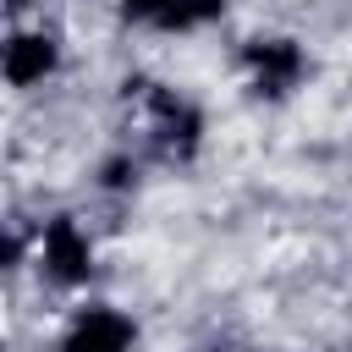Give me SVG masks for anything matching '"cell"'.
<instances>
[{
    "instance_id": "obj_7",
    "label": "cell",
    "mask_w": 352,
    "mask_h": 352,
    "mask_svg": "<svg viewBox=\"0 0 352 352\" xmlns=\"http://www.w3.org/2000/svg\"><path fill=\"white\" fill-rule=\"evenodd\" d=\"M231 6L236 0H176V11L154 28L160 38H192V33H209V28H220L226 16H231Z\"/></svg>"
},
{
    "instance_id": "obj_10",
    "label": "cell",
    "mask_w": 352,
    "mask_h": 352,
    "mask_svg": "<svg viewBox=\"0 0 352 352\" xmlns=\"http://www.w3.org/2000/svg\"><path fill=\"white\" fill-rule=\"evenodd\" d=\"M336 352H352V346H336Z\"/></svg>"
},
{
    "instance_id": "obj_5",
    "label": "cell",
    "mask_w": 352,
    "mask_h": 352,
    "mask_svg": "<svg viewBox=\"0 0 352 352\" xmlns=\"http://www.w3.org/2000/svg\"><path fill=\"white\" fill-rule=\"evenodd\" d=\"M138 346H143V319L104 297H82L50 341V352H138Z\"/></svg>"
},
{
    "instance_id": "obj_1",
    "label": "cell",
    "mask_w": 352,
    "mask_h": 352,
    "mask_svg": "<svg viewBox=\"0 0 352 352\" xmlns=\"http://www.w3.org/2000/svg\"><path fill=\"white\" fill-rule=\"evenodd\" d=\"M121 88H126V104H132L138 121H143V154H148V160H160V165H192V160L204 154V143H209V116H204L198 99H187V94H176L170 82L143 77V72L126 77Z\"/></svg>"
},
{
    "instance_id": "obj_9",
    "label": "cell",
    "mask_w": 352,
    "mask_h": 352,
    "mask_svg": "<svg viewBox=\"0 0 352 352\" xmlns=\"http://www.w3.org/2000/svg\"><path fill=\"white\" fill-rule=\"evenodd\" d=\"M44 0H6V11H11V22H33V11H38Z\"/></svg>"
},
{
    "instance_id": "obj_6",
    "label": "cell",
    "mask_w": 352,
    "mask_h": 352,
    "mask_svg": "<svg viewBox=\"0 0 352 352\" xmlns=\"http://www.w3.org/2000/svg\"><path fill=\"white\" fill-rule=\"evenodd\" d=\"M143 170H148V154H143V148H110V154H99V165H94V192H104V198H132V192L143 187Z\"/></svg>"
},
{
    "instance_id": "obj_3",
    "label": "cell",
    "mask_w": 352,
    "mask_h": 352,
    "mask_svg": "<svg viewBox=\"0 0 352 352\" xmlns=\"http://www.w3.org/2000/svg\"><path fill=\"white\" fill-rule=\"evenodd\" d=\"M236 72H242V88L253 99L286 104L314 77V50L286 28H264V33H248L236 44Z\"/></svg>"
},
{
    "instance_id": "obj_8",
    "label": "cell",
    "mask_w": 352,
    "mask_h": 352,
    "mask_svg": "<svg viewBox=\"0 0 352 352\" xmlns=\"http://www.w3.org/2000/svg\"><path fill=\"white\" fill-rule=\"evenodd\" d=\"M170 11H176V0H116V16L126 28H143V33H154Z\"/></svg>"
},
{
    "instance_id": "obj_4",
    "label": "cell",
    "mask_w": 352,
    "mask_h": 352,
    "mask_svg": "<svg viewBox=\"0 0 352 352\" xmlns=\"http://www.w3.org/2000/svg\"><path fill=\"white\" fill-rule=\"evenodd\" d=\"M66 72V38L50 22H11L0 38V77L11 94H33L50 88Z\"/></svg>"
},
{
    "instance_id": "obj_2",
    "label": "cell",
    "mask_w": 352,
    "mask_h": 352,
    "mask_svg": "<svg viewBox=\"0 0 352 352\" xmlns=\"http://www.w3.org/2000/svg\"><path fill=\"white\" fill-rule=\"evenodd\" d=\"M28 264H33L38 286H50L60 297H82L99 280V264H104L99 231L77 209H50L28 231Z\"/></svg>"
}]
</instances>
